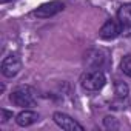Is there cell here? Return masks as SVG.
<instances>
[{"mask_svg":"<svg viewBox=\"0 0 131 131\" xmlns=\"http://www.w3.org/2000/svg\"><path fill=\"white\" fill-rule=\"evenodd\" d=\"M9 100H11L16 106H31V105H34V102H36V91H34V88H31V86H28V85L17 86V88L11 93Z\"/></svg>","mask_w":131,"mask_h":131,"instance_id":"2","label":"cell"},{"mask_svg":"<svg viewBox=\"0 0 131 131\" xmlns=\"http://www.w3.org/2000/svg\"><path fill=\"white\" fill-rule=\"evenodd\" d=\"M2 2H3V3H6V2H8V0H2Z\"/></svg>","mask_w":131,"mask_h":131,"instance_id":"14","label":"cell"},{"mask_svg":"<svg viewBox=\"0 0 131 131\" xmlns=\"http://www.w3.org/2000/svg\"><path fill=\"white\" fill-rule=\"evenodd\" d=\"M120 70L123 74H126L128 77H131V54H126L122 62H120Z\"/></svg>","mask_w":131,"mask_h":131,"instance_id":"11","label":"cell"},{"mask_svg":"<svg viewBox=\"0 0 131 131\" xmlns=\"http://www.w3.org/2000/svg\"><path fill=\"white\" fill-rule=\"evenodd\" d=\"M37 120H39V114L36 111H31V110H23L16 117V122L19 126H29V125L36 123Z\"/></svg>","mask_w":131,"mask_h":131,"instance_id":"8","label":"cell"},{"mask_svg":"<svg viewBox=\"0 0 131 131\" xmlns=\"http://www.w3.org/2000/svg\"><path fill=\"white\" fill-rule=\"evenodd\" d=\"M63 9V3L59 2V0H54V2H48L43 3L42 6H39L37 9L32 11V16L39 17V19H49L56 14H59Z\"/></svg>","mask_w":131,"mask_h":131,"instance_id":"4","label":"cell"},{"mask_svg":"<svg viewBox=\"0 0 131 131\" xmlns=\"http://www.w3.org/2000/svg\"><path fill=\"white\" fill-rule=\"evenodd\" d=\"M0 113H2V122H8L11 117H13V113H9V111H6V110H0Z\"/></svg>","mask_w":131,"mask_h":131,"instance_id":"13","label":"cell"},{"mask_svg":"<svg viewBox=\"0 0 131 131\" xmlns=\"http://www.w3.org/2000/svg\"><path fill=\"white\" fill-rule=\"evenodd\" d=\"M114 93H116V96H117L119 99H125V97L128 96V93H129V88H128V85H126L125 82L117 80V82L114 83Z\"/></svg>","mask_w":131,"mask_h":131,"instance_id":"10","label":"cell"},{"mask_svg":"<svg viewBox=\"0 0 131 131\" xmlns=\"http://www.w3.org/2000/svg\"><path fill=\"white\" fill-rule=\"evenodd\" d=\"M52 119H54V122H56L62 129H67V131H83V126H82L77 120H74L71 116L65 114V113L57 111V113H54Z\"/></svg>","mask_w":131,"mask_h":131,"instance_id":"5","label":"cell"},{"mask_svg":"<svg viewBox=\"0 0 131 131\" xmlns=\"http://www.w3.org/2000/svg\"><path fill=\"white\" fill-rule=\"evenodd\" d=\"M103 123H105L106 128H111V129H117V128H119V123H117L116 117H111V116L105 117V119H103Z\"/></svg>","mask_w":131,"mask_h":131,"instance_id":"12","label":"cell"},{"mask_svg":"<svg viewBox=\"0 0 131 131\" xmlns=\"http://www.w3.org/2000/svg\"><path fill=\"white\" fill-rule=\"evenodd\" d=\"M106 62V54L100 49H93L88 54H85V63H88L93 70H100L102 65Z\"/></svg>","mask_w":131,"mask_h":131,"instance_id":"6","label":"cell"},{"mask_svg":"<svg viewBox=\"0 0 131 131\" xmlns=\"http://www.w3.org/2000/svg\"><path fill=\"white\" fill-rule=\"evenodd\" d=\"M117 19L122 26H131V3L122 5L117 11Z\"/></svg>","mask_w":131,"mask_h":131,"instance_id":"9","label":"cell"},{"mask_svg":"<svg viewBox=\"0 0 131 131\" xmlns=\"http://www.w3.org/2000/svg\"><path fill=\"white\" fill-rule=\"evenodd\" d=\"M120 29L122 28H120V25L116 20H106L102 25V28L99 31V36L102 39H105V40H111V39H116L120 34Z\"/></svg>","mask_w":131,"mask_h":131,"instance_id":"7","label":"cell"},{"mask_svg":"<svg viewBox=\"0 0 131 131\" xmlns=\"http://www.w3.org/2000/svg\"><path fill=\"white\" fill-rule=\"evenodd\" d=\"M105 83H106V77L100 70L86 71L80 77V85L86 91H99L105 86Z\"/></svg>","mask_w":131,"mask_h":131,"instance_id":"1","label":"cell"},{"mask_svg":"<svg viewBox=\"0 0 131 131\" xmlns=\"http://www.w3.org/2000/svg\"><path fill=\"white\" fill-rule=\"evenodd\" d=\"M2 74L5 77H16L19 74V71L22 70V60L17 54H8L3 62H2Z\"/></svg>","mask_w":131,"mask_h":131,"instance_id":"3","label":"cell"}]
</instances>
